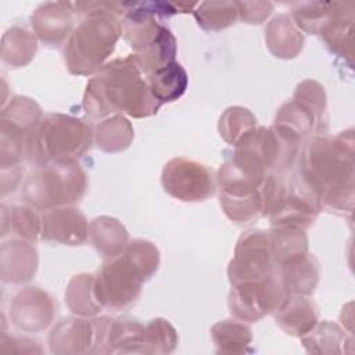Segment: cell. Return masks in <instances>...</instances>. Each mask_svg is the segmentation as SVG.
<instances>
[{"label": "cell", "mask_w": 355, "mask_h": 355, "mask_svg": "<svg viewBox=\"0 0 355 355\" xmlns=\"http://www.w3.org/2000/svg\"><path fill=\"white\" fill-rule=\"evenodd\" d=\"M352 129L336 136H320L306 143L298 173L318 194L322 207L341 215L354 207Z\"/></svg>", "instance_id": "cell-1"}, {"label": "cell", "mask_w": 355, "mask_h": 355, "mask_svg": "<svg viewBox=\"0 0 355 355\" xmlns=\"http://www.w3.org/2000/svg\"><path fill=\"white\" fill-rule=\"evenodd\" d=\"M159 107L133 55L107 62L87 82L83 96L85 112L92 119L119 112L144 118L157 114Z\"/></svg>", "instance_id": "cell-2"}, {"label": "cell", "mask_w": 355, "mask_h": 355, "mask_svg": "<svg viewBox=\"0 0 355 355\" xmlns=\"http://www.w3.org/2000/svg\"><path fill=\"white\" fill-rule=\"evenodd\" d=\"M75 12L83 19L69 35L64 55L68 69L76 75L98 72L114 51L122 33L118 15H123V4L114 1L73 3Z\"/></svg>", "instance_id": "cell-3"}, {"label": "cell", "mask_w": 355, "mask_h": 355, "mask_svg": "<svg viewBox=\"0 0 355 355\" xmlns=\"http://www.w3.org/2000/svg\"><path fill=\"white\" fill-rule=\"evenodd\" d=\"M159 265L157 247L147 240H133L116 255L107 258L94 275V291L103 308L121 311L140 295L141 284Z\"/></svg>", "instance_id": "cell-4"}, {"label": "cell", "mask_w": 355, "mask_h": 355, "mask_svg": "<svg viewBox=\"0 0 355 355\" xmlns=\"http://www.w3.org/2000/svg\"><path fill=\"white\" fill-rule=\"evenodd\" d=\"M92 141V129L82 119L64 114H50L32 132L28 143V158L37 166L72 162L90 148Z\"/></svg>", "instance_id": "cell-5"}, {"label": "cell", "mask_w": 355, "mask_h": 355, "mask_svg": "<svg viewBox=\"0 0 355 355\" xmlns=\"http://www.w3.org/2000/svg\"><path fill=\"white\" fill-rule=\"evenodd\" d=\"M86 186V173L76 161L54 162L37 166L26 179L22 197L33 208L49 211L79 201Z\"/></svg>", "instance_id": "cell-6"}, {"label": "cell", "mask_w": 355, "mask_h": 355, "mask_svg": "<svg viewBox=\"0 0 355 355\" xmlns=\"http://www.w3.org/2000/svg\"><path fill=\"white\" fill-rule=\"evenodd\" d=\"M284 140L298 146L312 132H327L326 96L323 86L315 80L301 82L294 97L284 103L272 126Z\"/></svg>", "instance_id": "cell-7"}, {"label": "cell", "mask_w": 355, "mask_h": 355, "mask_svg": "<svg viewBox=\"0 0 355 355\" xmlns=\"http://www.w3.org/2000/svg\"><path fill=\"white\" fill-rule=\"evenodd\" d=\"M227 275L232 284L276 276V262L268 232L248 230L239 239Z\"/></svg>", "instance_id": "cell-8"}, {"label": "cell", "mask_w": 355, "mask_h": 355, "mask_svg": "<svg viewBox=\"0 0 355 355\" xmlns=\"http://www.w3.org/2000/svg\"><path fill=\"white\" fill-rule=\"evenodd\" d=\"M284 294L277 273L266 280L241 282L232 284L229 309L240 320L257 322L266 313L273 312Z\"/></svg>", "instance_id": "cell-9"}, {"label": "cell", "mask_w": 355, "mask_h": 355, "mask_svg": "<svg viewBox=\"0 0 355 355\" xmlns=\"http://www.w3.org/2000/svg\"><path fill=\"white\" fill-rule=\"evenodd\" d=\"M164 190L180 201H202L215 193V182L212 172L202 164L173 158L162 171Z\"/></svg>", "instance_id": "cell-10"}, {"label": "cell", "mask_w": 355, "mask_h": 355, "mask_svg": "<svg viewBox=\"0 0 355 355\" xmlns=\"http://www.w3.org/2000/svg\"><path fill=\"white\" fill-rule=\"evenodd\" d=\"M55 305L51 295L39 287H24L10 304L12 324L24 331L44 330L54 318Z\"/></svg>", "instance_id": "cell-11"}, {"label": "cell", "mask_w": 355, "mask_h": 355, "mask_svg": "<svg viewBox=\"0 0 355 355\" xmlns=\"http://www.w3.org/2000/svg\"><path fill=\"white\" fill-rule=\"evenodd\" d=\"M40 237L49 243L80 245L89 237V223L85 215L73 207L53 208L42 215Z\"/></svg>", "instance_id": "cell-12"}, {"label": "cell", "mask_w": 355, "mask_h": 355, "mask_svg": "<svg viewBox=\"0 0 355 355\" xmlns=\"http://www.w3.org/2000/svg\"><path fill=\"white\" fill-rule=\"evenodd\" d=\"M73 3H44L32 15V28L37 37L49 46H60L72 32Z\"/></svg>", "instance_id": "cell-13"}, {"label": "cell", "mask_w": 355, "mask_h": 355, "mask_svg": "<svg viewBox=\"0 0 355 355\" xmlns=\"http://www.w3.org/2000/svg\"><path fill=\"white\" fill-rule=\"evenodd\" d=\"M276 273L284 293L311 295L319 280V263L312 254L302 252L277 263Z\"/></svg>", "instance_id": "cell-14"}, {"label": "cell", "mask_w": 355, "mask_h": 355, "mask_svg": "<svg viewBox=\"0 0 355 355\" xmlns=\"http://www.w3.org/2000/svg\"><path fill=\"white\" fill-rule=\"evenodd\" d=\"M94 322L78 318L62 319L49 338L51 352L57 354L94 352Z\"/></svg>", "instance_id": "cell-15"}, {"label": "cell", "mask_w": 355, "mask_h": 355, "mask_svg": "<svg viewBox=\"0 0 355 355\" xmlns=\"http://www.w3.org/2000/svg\"><path fill=\"white\" fill-rule=\"evenodd\" d=\"M37 269V251L26 240L12 239L1 244V280L24 283L32 279Z\"/></svg>", "instance_id": "cell-16"}, {"label": "cell", "mask_w": 355, "mask_h": 355, "mask_svg": "<svg viewBox=\"0 0 355 355\" xmlns=\"http://www.w3.org/2000/svg\"><path fill=\"white\" fill-rule=\"evenodd\" d=\"M273 313L284 331L298 337L305 336L318 323V308L306 295L286 293Z\"/></svg>", "instance_id": "cell-17"}, {"label": "cell", "mask_w": 355, "mask_h": 355, "mask_svg": "<svg viewBox=\"0 0 355 355\" xmlns=\"http://www.w3.org/2000/svg\"><path fill=\"white\" fill-rule=\"evenodd\" d=\"M326 46L337 55L352 60L354 1H338L337 10L320 32Z\"/></svg>", "instance_id": "cell-18"}, {"label": "cell", "mask_w": 355, "mask_h": 355, "mask_svg": "<svg viewBox=\"0 0 355 355\" xmlns=\"http://www.w3.org/2000/svg\"><path fill=\"white\" fill-rule=\"evenodd\" d=\"M265 42L275 57L294 58L302 50L304 35L290 15L282 14L275 17L265 28Z\"/></svg>", "instance_id": "cell-19"}, {"label": "cell", "mask_w": 355, "mask_h": 355, "mask_svg": "<svg viewBox=\"0 0 355 355\" xmlns=\"http://www.w3.org/2000/svg\"><path fill=\"white\" fill-rule=\"evenodd\" d=\"M89 237L94 248L105 258L119 254L128 244V232L125 226L111 216L93 219L89 225Z\"/></svg>", "instance_id": "cell-20"}, {"label": "cell", "mask_w": 355, "mask_h": 355, "mask_svg": "<svg viewBox=\"0 0 355 355\" xmlns=\"http://www.w3.org/2000/svg\"><path fill=\"white\" fill-rule=\"evenodd\" d=\"M147 83L153 96L161 103L178 100L187 89V73L184 68L173 61L147 75Z\"/></svg>", "instance_id": "cell-21"}, {"label": "cell", "mask_w": 355, "mask_h": 355, "mask_svg": "<svg viewBox=\"0 0 355 355\" xmlns=\"http://www.w3.org/2000/svg\"><path fill=\"white\" fill-rule=\"evenodd\" d=\"M36 36L24 26L10 28L1 40V58L6 64L18 68L26 65L36 53Z\"/></svg>", "instance_id": "cell-22"}, {"label": "cell", "mask_w": 355, "mask_h": 355, "mask_svg": "<svg viewBox=\"0 0 355 355\" xmlns=\"http://www.w3.org/2000/svg\"><path fill=\"white\" fill-rule=\"evenodd\" d=\"M65 304L72 313L80 316L97 315L103 306L94 291V275L80 273L71 279L65 291Z\"/></svg>", "instance_id": "cell-23"}, {"label": "cell", "mask_w": 355, "mask_h": 355, "mask_svg": "<svg viewBox=\"0 0 355 355\" xmlns=\"http://www.w3.org/2000/svg\"><path fill=\"white\" fill-rule=\"evenodd\" d=\"M176 54V39L172 32L164 26L157 39L140 53H135L133 60L146 75L171 64L175 61Z\"/></svg>", "instance_id": "cell-24"}, {"label": "cell", "mask_w": 355, "mask_h": 355, "mask_svg": "<svg viewBox=\"0 0 355 355\" xmlns=\"http://www.w3.org/2000/svg\"><path fill=\"white\" fill-rule=\"evenodd\" d=\"M135 136L130 122L122 115H112L96 126L97 147L107 153L122 151L129 147Z\"/></svg>", "instance_id": "cell-25"}, {"label": "cell", "mask_w": 355, "mask_h": 355, "mask_svg": "<svg viewBox=\"0 0 355 355\" xmlns=\"http://www.w3.org/2000/svg\"><path fill=\"white\" fill-rule=\"evenodd\" d=\"M338 1L297 3L293 6V22L306 33L320 35L337 10Z\"/></svg>", "instance_id": "cell-26"}, {"label": "cell", "mask_w": 355, "mask_h": 355, "mask_svg": "<svg viewBox=\"0 0 355 355\" xmlns=\"http://www.w3.org/2000/svg\"><path fill=\"white\" fill-rule=\"evenodd\" d=\"M212 340L218 347V352L240 354L245 352L252 336L248 326L237 320H222L214 324L211 330Z\"/></svg>", "instance_id": "cell-27"}, {"label": "cell", "mask_w": 355, "mask_h": 355, "mask_svg": "<svg viewBox=\"0 0 355 355\" xmlns=\"http://www.w3.org/2000/svg\"><path fill=\"white\" fill-rule=\"evenodd\" d=\"M198 25L205 31H220L239 18L237 1H204L193 11Z\"/></svg>", "instance_id": "cell-28"}, {"label": "cell", "mask_w": 355, "mask_h": 355, "mask_svg": "<svg viewBox=\"0 0 355 355\" xmlns=\"http://www.w3.org/2000/svg\"><path fill=\"white\" fill-rule=\"evenodd\" d=\"M40 107L28 97L15 96L1 111V122L12 125L29 135L40 123Z\"/></svg>", "instance_id": "cell-29"}, {"label": "cell", "mask_w": 355, "mask_h": 355, "mask_svg": "<svg viewBox=\"0 0 355 355\" xmlns=\"http://www.w3.org/2000/svg\"><path fill=\"white\" fill-rule=\"evenodd\" d=\"M345 331L336 323L323 320L316 323L305 336L302 343L309 352H340L341 344H345Z\"/></svg>", "instance_id": "cell-30"}, {"label": "cell", "mask_w": 355, "mask_h": 355, "mask_svg": "<svg viewBox=\"0 0 355 355\" xmlns=\"http://www.w3.org/2000/svg\"><path fill=\"white\" fill-rule=\"evenodd\" d=\"M219 198L220 207L227 218L239 225L251 223L262 215L261 190L248 196H227L220 193Z\"/></svg>", "instance_id": "cell-31"}, {"label": "cell", "mask_w": 355, "mask_h": 355, "mask_svg": "<svg viewBox=\"0 0 355 355\" xmlns=\"http://www.w3.org/2000/svg\"><path fill=\"white\" fill-rule=\"evenodd\" d=\"M3 214L8 218V230L22 240L35 241L42 234V216L32 205H14L8 212L3 205Z\"/></svg>", "instance_id": "cell-32"}, {"label": "cell", "mask_w": 355, "mask_h": 355, "mask_svg": "<svg viewBox=\"0 0 355 355\" xmlns=\"http://www.w3.org/2000/svg\"><path fill=\"white\" fill-rule=\"evenodd\" d=\"M257 125V118L243 107L227 108L219 119V133L223 140L236 146L239 140Z\"/></svg>", "instance_id": "cell-33"}, {"label": "cell", "mask_w": 355, "mask_h": 355, "mask_svg": "<svg viewBox=\"0 0 355 355\" xmlns=\"http://www.w3.org/2000/svg\"><path fill=\"white\" fill-rule=\"evenodd\" d=\"M178 343V336L165 319H154L144 326L143 352H171Z\"/></svg>", "instance_id": "cell-34"}, {"label": "cell", "mask_w": 355, "mask_h": 355, "mask_svg": "<svg viewBox=\"0 0 355 355\" xmlns=\"http://www.w3.org/2000/svg\"><path fill=\"white\" fill-rule=\"evenodd\" d=\"M272 3L257 1V3H241L237 1L239 18L247 24H262L272 12Z\"/></svg>", "instance_id": "cell-35"}]
</instances>
